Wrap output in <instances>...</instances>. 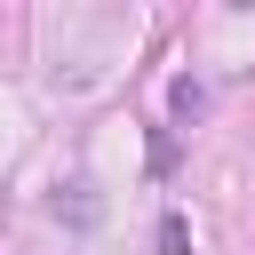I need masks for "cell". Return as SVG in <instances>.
<instances>
[{
    "mask_svg": "<svg viewBox=\"0 0 255 255\" xmlns=\"http://www.w3.org/2000/svg\"><path fill=\"white\" fill-rule=\"evenodd\" d=\"M167 112H175V120H199V112H207V88H199V80L183 72V80L167 88Z\"/></svg>",
    "mask_w": 255,
    "mask_h": 255,
    "instance_id": "6da1fadb",
    "label": "cell"
},
{
    "mask_svg": "<svg viewBox=\"0 0 255 255\" xmlns=\"http://www.w3.org/2000/svg\"><path fill=\"white\" fill-rule=\"evenodd\" d=\"M159 255H191V231H183V215H175V207L159 215Z\"/></svg>",
    "mask_w": 255,
    "mask_h": 255,
    "instance_id": "7a4b0ae2",
    "label": "cell"
},
{
    "mask_svg": "<svg viewBox=\"0 0 255 255\" xmlns=\"http://www.w3.org/2000/svg\"><path fill=\"white\" fill-rule=\"evenodd\" d=\"M72 207V223H96V199H88V183H72V199H56V215Z\"/></svg>",
    "mask_w": 255,
    "mask_h": 255,
    "instance_id": "3957f363",
    "label": "cell"
}]
</instances>
